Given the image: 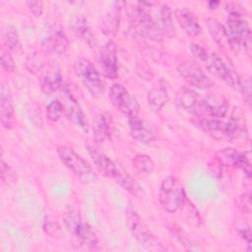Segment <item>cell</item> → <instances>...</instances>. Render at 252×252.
Masks as SVG:
<instances>
[{
    "mask_svg": "<svg viewBox=\"0 0 252 252\" xmlns=\"http://www.w3.org/2000/svg\"><path fill=\"white\" fill-rule=\"evenodd\" d=\"M235 207L244 214H251V194L250 192H245L238 197H236L234 201Z\"/></svg>",
    "mask_w": 252,
    "mask_h": 252,
    "instance_id": "33",
    "label": "cell"
},
{
    "mask_svg": "<svg viewBox=\"0 0 252 252\" xmlns=\"http://www.w3.org/2000/svg\"><path fill=\"white\" fill-rule=\"evenodd\" d=\"M87 148L94 163L95 164V167L99 172H101L104 176L113 179L126 191L135 195L138 194L141 188L126 170H124L120 165L116 164L110 158L100 153L94 147L88 145Z\"/></svg>",
    "mask_w": 252,
    "mask_h": 252,
    "instance_id": "1",
    "label": "cell"
},
{
    "mask_svg": "<svg viewBox=\"0 0 252 252\" xmlns=\"http://www.w3.org/2000/svg\"><path fill=\"white\" fill-rule=\"evenodd\" d=\"M156 20L163 35L172 37L175 34V28L172 21V13L168 5H160V7L158 8V15Z\"/></svg>",
    "mask_w": 252,
    "mask_h": 252,
    "instance_id": "27",
    "label": "cell"
},
{
    "mask_svg": "<svg viewBox=\"0 0 252 252\" xmlns=\"http://www.w3.org/2000/svg\"><path fill=\"white\" fill-rule=\"evenodd\" d=\"M57 155L61 162L84 184L96 181L97 175L90 163L68 146H58Z\"/></svg>",
    "mask_w": 252,
    "mask_h": 252,
    "instance_id": "4",
    "label": "cell"
},
{
    "mask_svg": "<svg viewBox=\"0 0 252 252\" xmlns=\"http://www.w3.org/2000/svg\"><path fill=\"white\" fill-rule=\"evenodd\" d=\"M204 108L206 116L223 118L228 110L227 100L219 94H211L204 96Z\"/></svg>",
    "mask_w": 252,
    "mask_h": 252,
    "instance_id": "22",
    "label": "cell"
},
{
    "mask_svg": "<svg viewBox=\"0 0 252 252\" xmlns=\"http://www.w3.org/2000/svg\"><path fill=\"white\" fill-rule=\"evenodd\" d=\"M179 75L191 86L198 89H208L213 85L211 78L192 60H184L177 66Z\"/></svg>",
    "mask_w": 252,
    "mask_h": 252,
    "instance_id": "12",
    "label": "cell"
},
{
    "mask_svg": "<svg viewBox=\"0 0 252 252\" xmlns=\"http://www.w3.org/2000/svg\"><path fill=\"white\" fill-rule=\"evenodd\" d=\"M3 42L7 50L13 52H20L22 50L21 39L18 30L14 26H8L3 32Z\"/></svg>",
    "mask_w": 252,
    "mask_h": 252,
    "instance_id": "29",
    "label": "cell"
},
{
    "mask_svg": "<svg viewBox=\"0 0 252 252\" xmlns=\"http://www.w3.org/2000/svg\"><path fill=\"white\" fill-rule=\"evenodd\" d=\"M70 27L73 33L81 40L86 42L90 47L95 45V37L92 32L88 20L82 14L74 15L70 22Z\"/></svg>",
    "mask_w": 252,
    "mask_h": 252,
    "instance_id": "21",
    "label": "cell"
},
{
    "mask_svg": "<svg viewBox=\"0 0 252 252\" xmlns=\"http://www.w3.org/2000/svg\"><path fill=\"white\" fill-rule=\"evenodd\" d=\"M215 158L220 166L240 168L247 177L251 176V163L244 153L232 148H224L219 150Z\"/></svg>",
    "mask_w": 252,
    "mask_h": 252,
    "instance_id": "13",
    "label": "cell"
},
{
    "mask_svg": "<svg viewBox=\"0 0 252 252\" xmlns=\"http://www.w3.org/2000/svg\"><path fill=\"white\" fill-rule=\"evenodd\" d=\"M39 84L41 91L46 94H51L58 90H61L64 85L60 73L54 68H47V70L42 71L39 78Z\"/></svg>",
    "mask_w": 252,
    "mask_h": 252,
    "instance_id": "25",
    "label": "cell"
},
{
    "mask_svg": "<svg viewBox=\"0 0 252 252\" xmlns=\"http://www.w3.org/2000/svg\"><path fill=\"white\" fill-rule=\"evenodd\" d=\"M43 229L48 235L52 237L57 236L60 232V226L58 222L51 216H45L43 220Z\"/></svg>",
    "mask_w": 252,
    "mask_h": 252,
    "instance_id": "34",
    "label": "cell"
},
{
    "mask_svg": "<svg viewBox=\"0 0 252 252\" xmlns=\"http://www.w3.org/2000/svg\"><path fill=\"white\" fill-rule=\"evenodd\" d=\"M237 231L238 234L241 236V238H243L248 245H250L251 243V228L249 226V224L247 223H242L237 227Z\"/></svg>",
    "mask_w": 252,
    "mask_h": 252,
    "instance_id": "39",
    "label": "cell"
},
{
    "mask_svg": "<svg viewBox=\"0 0 252 252\" xmlns=\"http://www.w3.org/2000/svg\"><path fill=\"white\" fill-rule=\"evenodd\" d=\"M174 16L181 29L190 36H197L202 32L198 17L187 8H179L174 11Z\"/></svg>",
    "mask_w": 252,
    "mask_h": 252,
    "instance_id": "20",
    "label": "cell"
},
{
    "mask_svg": "<svg viewBox=\"0 0 252 252\" xmlns=\"http://www.w3.org/2000/svg\"><path fill=\"white\" fill-rule=\"evenodd\" d=\"M113 120L108 112L99 113L94 121V138L97 143H102L111 137Z\"/></svg>",
    "mask_w": 252,
    "mask_h": 252,
    "instance_id": "24",
    "label": "cell"
},
{
    "mask_svg": "<svg viewBox=\"0 0 252 252\" xmlns=\"http://www.w3.org/2000/svg\"><path fill=\"white\" fill-rule=\"evenodd\" d=\"M45 113H46V117L52 121V122H56L58 121L62 115L65 113V108H64V104L56 99V100H52L51 102H49L46 105L45 108Z\"/></svg>",
    "mask_w": 252,
    "mask_h": 252,
    "instance_id": "31",
    "label": "cell"
},
{
    "mask_svg": "<svg viewBox=\"0 0 252 252\" xmlns=\"http://www.w3.org/2000/svg\"><path fill=\"white\" fill-rule=\"evenodd\" d=\"M203 62L214 75L225 83L230 89L237 92L241 91V77L217 53L208 52Z\"/></svg>",
    "mask_w": 252,
    "mask_h": 252,
    "instance_id": "9",
    "label": "cell"
},
{
    "mask_svg": "<svg viewBox=\"0 0 252 252\" xmlns=\"http://www.w3.org/2000/svg\"><path fill=\"white\" fill-rule=\"evenodd\" d=\"M130 134L134 140L142 144H151L157 140L156 134L153 129L137 115L129 117L128 120Z\"/></svg>",
    "mask_w": 252,
    "mask_h": 252,
    "instance_id": "18",
    "label": "cell"
},
{
    "mask_svg": "<svg viewBox=\"0 0 252 252\" xmlns=\"http://www.w3.org/2000/svg\"><path fill=\"white\" fill-rule=\"evenodd\" d=\"M64 221L66 228L78 247H84L87 250H98V239L94 228L87 222H84L78 212L71 210L65 215Z\"/></svg>",
    "mask_w": 252,
    "mask_h": 252,
    "instance_id": "3",
    "label": "cell"
},
{
    "mask_svg": "<svg viewBox=\"0 0 252 252\" xmlns=\"http://www.w3.org/2000/svg\"><path fill=\"white\" fill-rule=\"evenodd\" d=\"M69 47L68 38L60 27H54L41 40V49L47 54L64 55Z\"/></svg>",
    "mask_w": 252,
    "mask_h": 252,
    "instance_id": "16",
    "label": "cell"
},
{
    "mask_svg": "<svg viewBox=\"0 0 252 252\" xmlns=\"http://www.w3.org/2000/svg\"><path fill=\"white\" fill-rule=\"evenodd\" d=\"M120 4L113 2L111 8H109L103 19V29L108 33H115L119 27V15H120Z\"/></svg>",
    "mask_w": 252,
    "mask_h": 252,
    "instance_id": "28",
    "label": "cell"
},
{
    "mask_svg": "<svg viewBox=\"0 0 252 252\" xmlns=\"http://www.w3.org/2000/svg\"><path fill=\"white\" fill-rule=\"evenodd\" d=\"M193 122L197 127L219 140L230 141L236 139L241 133V126L236 120L231 118L224 120L222 118L214 117H194Z\"/></svg>",
    "mask_w": 252,
    "mask_h": 252,
    "instance_id": "5",
    "label": "cell"
},
{
    "mask_svg": "<svg viewBox=\"0 0 252 252\" xmlns=\"http://www.w3.org/2000/svg\"><path fill=\"white\" fill-rule=\"evenodd\" d=\"M1 66L6 72H14L16 69V63L9 50H2L1 52Z\"/></svg>",
    "mask_w": 252,
    "mask_h": 252,
    "instance_id": "35",
    "label": "cell"
},
{
    "mask_svg": "<svg viewBox=\"0 0 252 252\" xmlns=\"http://www.w3.org/2000/svg\"><path fill=\"white\" fill-rule=\"evenodd\" d=\"M151 2H139L132 10L131 19L134 30L141 35L154 41H161L163 33L160 31L156 18L152 14Z\"/></svg>",
    "mask_w": 252,
    "mask_h": 252,
    "instance_id": "2",
    "label": "cell"
},
{
    "mask_svg": "<svg viewBox=\"0 0 252 252\" xmlns=\"http://www.w3.org/2000/svg\"><path fill=\"white\" fill-rule=\"evenodd\" d=\"M61 90L63 91V93L65 94V98H66V103L64 104V108H65V113H66L67 117L81 131L88 132V130H89L88 120H87V117L84 114L83 110L81 109L80 105L78 104V101L72 95V94L70 93L67 86H65V84L63 85Z\"/></svg>",
    "mask_w": 252,
    "mask_h": 252,
    "instance_id": "17",
    "label": "cell"
},
{
    "mask_svg": "<svg viewBox=\"0 0 252 252\" xmlns=\"http://www.w3.org/2000/svg\"><path fill=\"white\" fill-rule=\"evenodd\" d=\"M125 215L129 229L134 238L138 241V243H140V245L149 250H163L158 240L155 237L153 232L146 225L134 208L128 206L126 208Z\"/></svg>",
    "mask_w": 252,
    "mask_h": 252,
    "instance_id": "7",
    "label": "cell"
},
{
    "mask_svg": "<svg viewBox=\"0 0 252 252\" xmlns=\"http://www.w3.org/2000/svg\"><path fill=\"white\" fill-rule=\"evenodd\" d=\"M1 180L4 184H6L7 186H13L17 183L18 177H17V173L16 171L8 164L4 161L3 158H1Z\"/></svg>",
    "mask_w": 252,
    "mask_h": 252,
    "instance_id": "32",
    "label": "cell"
},
{
    "mask_svg": "<svg viewBox=\"0 0 252 252\" xmlns=\"http://www.w3.org/2000/svg\"><path fill=\"white\" fill-rule=\"evenodd\" d=\"M178 104L187 112L193 114L197 118L206 117L204 108V96L195 90L190 88H182L177 93Z\"/></svg>",
    "mask_w": 252,
    "mask_h": 252,
    "instance_id": "14",
    "label": "cell"
},
{
    "mask_svg": "<svg viewBox=\"0 0 252 252\" xmlns=\"http://www.w3.org/2000/svg\"><path fill=\"white\" fill-rule=\"evenodd\" d=\"M26 5L28 6L30 12L36 18L40 17L43 13V2L42 1H27Z\"/></svg>",
    "mask_w": 252,
    "mask_h": 252,
    "instance_id": "37",
    "label": "cell"
},
{
    "mask_svg": "<svg viewBox=\"0 0 252 252\" xmlns=\"http://www.w3.org/2000/svg\"><path fill=\"white\" fill-rule=\"evenodd\" d=\"M169 94L165 83L160 80L157 85H155L148 93L147 101L149 107L154 112H158L162 109L164 104L168 101Z\"/></svg>",
    "mask_w": 252,
    "mask_h": 252,
    "instance_id": "23",
    "label": "cell"
},
{
    "mask_svg": "<svg viewBox=\"0 0 252 252\" xmlns=\"http://www.w3.org/2000/svg\"><path fill=\"white\" fill-rule=\"evenodd\" d=\"M190 51H191V53H192L197 59H199V60L202 61V62L205 60V58H206V56H207V54H208V52H209L204 46H202L201 44L196 43V42H192V43H191V45H190Z\"/></svg>",
    "mask_w": 252,
    "mask_h": 252,
    "instance_id": "36",
    "label": "cell"
},
{
    "mask_svg": "<svg viewBox=\"0 0 252 252\" xmlns=\"http://www.w3.org/2000/svg\"><path fill=\"white\" fill-rule=\"evenodd\" d=\"M98 63L105 77L113 80L117 77L118 60L116 45L112 40L105 42L98 52Z\"/></svg>",
    "mask_w": 252,
    "mask_h": 252,
    "instance_id": "15",
    "label": "cell"
},
{
    "mask_svg": "<svg viewBox=\"0 0 252 252\" xmlns=\"http://www.w3.org/2000/svg\"><path fill=\"white\" fill-rule=\"evenodd\" d=\"M0 120L4 128L9 129L14 124V104L9 86L2 83L0 89Z\"/></svg>",
    "mask_w": 252,
    "mask_h": 252,
    "instance_id": "19",
    "label": "cell"
},
{
    "mask_svg": "<svg viewBox=\"0 0 252 252\" xmlns=\"http://www.w3.org/2000/svg\"><path fill=\"white\" fill-rule=\"evenodd\" d=\"M132 164L134 169L139 173L150 174L155 169L154 160L151 158V157L144 154H139L135 156L132 160Z\"/></svg>",
    "mask_w": 252,
    "mask_h": 252,
    "instance_id": "30",
    "label": "cell"
},
{
    "mask_svg": "<svg viewBox=\"0 0 252 252\" xmlns=\"http://www.w3.org/2000/svg\"><path fill=\"white\" fill-rule=\"evenodd\" d=\"M186 196L179 180L174 176L165 177L159 187L158 202L161 208L168 213L178 211Z\"/></svg>",
    "mask_w": 252,
    "mask_h": 252,
    "instance_id": "8",
    "label": "cell"
},
{
    "mask_svg": "<svg viewBox=\"0 0 252 252\" xmlns=\"http://www.w3.org/2000/svg\"><path fill=\"white\" fill-rule=\"evenodd\" d=\"M209 5H210V6H213V7H214L215 5L218 6V5H219V2H212V1H211V2H209Z\"/></svg>",
    "mask_w": 252,
    "mask_h": 252,
    "instance_id": "40",
    "label": "cell"
},
{
    "mask_svg": "<svg viewBox=\"0 0 252 252\" xmlns=\"http://www.w3.org/2000/svg\"><path fill=\"white\" fill-rule=\"evenodd\" d=\"M74 70L85 88L93 94L98 95L103 91V83L94 65L86 58H79L74 63Z\"/></svg>",
    "mask_w": 252,
    "mask_h": 252,
    "instance_id": "10",
    "label": "cell"
},
{
    "mask_svg": "<svg viewBox=\"0 0 252 252\" xmlns=\"http://www.w3.org/2000/svg\"><path fill=\"white\" fill-rule=\"evenodd\" d=\"M240 93L243 94L244 99L248 104L251 102V80L250 77L247 76L244 78V81L241 79V91Z\"/></svg>",
    "mask_w": 252,
    "mask_h": 252,
    "instance_id": "38",
    "label": "cell"
},
{
    "mask_svg": "<svg viewBox=\"0 0 252 252\" xmlns=\"http://www.w3.org/2000/svg\"><path fill=\"white\" fill-rule=\"evenodd\" d=\"M109 99L113 106L128 117L137 115L139 112V102L136 97L121 84L114 83L108 93Z\"/></svg>",
    "mask_w": 252,
    "mask_h": 252,
    "instance_id": "11",
    "label": "cell"
},
{
    "mask_svg": "<svg viewBox=\"0 0 252 252\" xmlns=\"http://www.w3.org/2000/svg\"><path fill=\"white\" fill-rule=\"evenodd\" d=\"M206 27L214 41L222 48H231L225 27L216 18L209 17L206 19Z\"/></svg>",
    "mask_w": 252,
    "mask_h": 252,
    "instance_id": "26",
    "label": "cell"
},
{
    "mask_svg": "<svg viewBox=\"0 0 252 252\" xmlns=\"http://www.w3.org/2000/svg\"><path fill=\"white\" fill-rule=\"evenodd\" d=\"M226 32L231 49L242 47L247 55L251 53V30L241 14L230 13L226 19Z\"/></svg>",
    "mask_w": 252,
    "mask_h": 252,
    "instance_id": "6",
    "label": "cell"
}]
</instances>
